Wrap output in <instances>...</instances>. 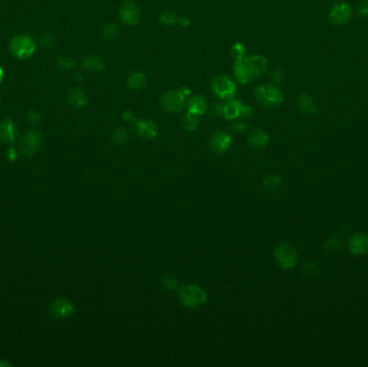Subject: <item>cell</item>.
<instances>
[{"label":"cell","mask_w":368,"mask_h":367,"mask_svg":"<svg viewBox=\"0 0 368 367\" xmlns=\"http://www.w3.org/2000/svg\"><path fill=\"white\" fill-rule=\"evenodd\" d=\"M268 68L267 58L263 55L245 56L235 61L234 76L241 84H248L260 78Z\"/></svg>","instance_id":"1"},{"label":"cell","mask_w":368,"mask_h":367,"mask_svg":"<svg viewBox=\"0 0 368 367\" xmlns=\"http://www.w3.org/2000/svg\"><path fill=\"white\" fill-rule=\"evenodd\" d=\"M255 98L259 104L267 109H274L283 102V93L272 84H264L255 90Z\"/></svg>","instance_id":"2"},{"label":"cell","mask_w":368,"mask_h":367,"mask_svg":"<svg viewBox=\"0 0 368 367\" xmlns=\"http://www.w3.org/2000/svg\"><path fill=\"white\" fill-rule=\"evenodd\" d=\"M179 300L183 306L197 308L207 302V293L200 285L188 284L179 290Z\"/></svg>","instance_id":"3"},{"label":"cell","mask_w":368,"mask_h":367,"mask_svg":"<svg viewBox=\"0 0 368 367\" xmlns=\"http://www.w3.org/2000/svg\"><path fill=\"white\" fill-rule=\"evenodd\" d=\"M37 50L35 40L27 35H18L10 41V51L13 56L25 61L31 58Z\"/></svg>","instance_id":"4"},{"label":"cell","mask_w":368,"mask_h":367,"mask_svg":"<svg viewBox=\"0 0 368 367\" xmlns=\"http://www.w3.org/2000/svg\"><path fill=\"white\" fill-rule=\"evenodd\" d=\"M275 260L279 266L284 269L293 268L297 263V251L292 245L286 244V242H281L276 246L275 251Z\"/></svg>","instance_id":"5"},{"label":"cell","mask_w":368,"mask_h":367,"mask_svg":"<svg viewBox=\"0 0 368 367\" xmlns=\"http://www.w3.org/2000/svg\"><path fill=\"white\" fill-rule=\"evenodd\" d=\"M211 89L217 96L222 99H233L237 93L236 82L230 77L221 75L213 78L211 81Z\"/></svg>","instance_id":"6"},{"label":"cell","mask_w":368,"mask_h":367,"mask_svg":"<svg viewBox=\"0 0 368 367\" xmlns=\"http://www.w3.org/2000/svg\"><path fill=\"white\" fill-rule=\"evenodd\" d=\"M187 104V97L180 90L165 92L160 97V105L167 112L178 113L184 109Z\"/></svg>","instance_id":"7"},{"label":"cell","mask_w":368,"mask_h":367,"mask_svg":"<svg viewBox=\"0 0 368 367\" xmlns=\"http://www.w3.org/2000/svg\"><path fill=\"white\" fill-rule=\"evenodd\" d=\"M141 12L139 7L131 0H126L121 6L119 17L125 25H136L140 20Z\"/></svg>","instance_id":"8"},{"label":"cell","mask_w":368,"mask_h":367,"mask_svg":"<svg viewBox=\"0 0 368 367\" xmlns=\"http://www.w3.org/2000/svg\"><path fill=\"white\" fill-rule=\"evenodd\" d=\"M42 143V137L38 131H29L22 139L20 149L23 155L32 156L39 150Z\"/></svg>","instance_id":"9"},{"label":"cell","mask_w":368,"mask_h":367,"mask_svg":"<svg viewBox=\"0 0 368 367\" xmlns=\"http://www.w3.org/2000/svg\"><path fill=\"white\" fill-rule=\"evenodd\" d=\"M352 8L348 4H338L329 12V19L335 25H343L351 20Z\"/></svg>","instance_id":"10"},{"label":"cell","mask_w":368,"mask_h":367,"mask_svg":"<svg viewBox=\"0 0 368 367\" xmlns=\"http://www.w3.org/2000/svg\"><path fill=\"white\" fill-rule=\"evenodd\" d=\"M50 310L52 312L53 317L57 319L68 318L75 312V306L70 302V300L66 298H57L51 304Z\"/></svg>","instance_id":"11"},{"label":"cell","mask_w":368,"mask_h":367,"mask_svg":"<svg viewBox=\"0 0 368 367\" xmlns=\"http://www.w3.org/2000/svg\"><path fill=\"white\" fill-rule=\"evenodd\" d=\"M232 145V136L223 130L216 131L210 138L211 149L217 153H225Z\"/></svg>","instance_id":"12"},{"label":"cell","mask_w":368,"mask_h":367,"mask_svg":"<svg viewBox=\"0 0 368 367\" xmlns=\"http://www.w3.org/2000/svg\"><path fill=\"white\" fill-rule=\"evenodd\" d=\"M136 131L140 138L145 139V140H150V139H153L157 136L158 127L154 121L150 119H142L136 122Z\"/></svg>","instance_id":"13"},{"label":"cell","mask_w":368,"mask_h":367,"mask_svg":"<svg viewBox=\"0 0 368 367\" xmlns=\"http://www.w3.org/2000/svg\"><path fill=\"white\" fill-rule=\"evenodd\" d=\"M187 108L188 112L201 116L207 112L208 102L207 99L202 96V95H194V96H191L188 99Z\"/></svg>","instance_id":"14"},{"label":"cell","mask_w":368,"mask_h":367,"mask_svg":"<svg viewBox=\"0 0 368 367\" xmlns=\"http://www.w3.org/2000/svg\"><path fill=\"white\" fill-rule=\"evenodd\" d=\"M350 251L355 255H364L368 253V235L356 234L349 241Z\"/></svg>","instance_id":"15"},{"label":"cell","mask_w":368,"mask_h":367,"mask_svg":"<svg viewBox=\"0 0 368 367\" xmlns=\"http://www.w3.org/2000/svg\"><path fill=\"white\" fill-rule=\"evenodd\" d=\"M18 134L16 124L11 120H4L0 123V140L5 143H13Z\"/></svg>","instance_id":"16"},{"label":"cell","mask_w":368,"mask_h":367,"mask_svg":"<svg viewBox=\"0 0 368 367\" xmlns=\"http://www.w3.org/2000/svg\"><path fill=\"white\" fill-rule=\"evenodd\" d=\"M247 141H248L249 145L252 146V148L263 149V148H265V146L268 145V143L270 141V137L265 130L255 129L248 136Z\"/></svg>","instance_id":"17"},{"label":"cell","mask_w":368,"mask_h":367,"mask_svg":"<svg viewBox=\"0 0 368 367\" xmlns=\"http://www.w3.org/2000/svg\"><path fill=\"white\" fill-rule=\"evenodd\" d=\"M158 21L165 26H173L180 24L182 27H188L190 25V20L187 18H181L176 13L170 11H164L159 14Z\"/></svg>","instance_id":"18"},{"label":"cell","mask_w":368,"mask_h":367,"mask_svg":"<svg viewBox=\"0 0 368 367\" xmlns=\"http://www.w3.org/2000/svg\"><path fill=\"white\" fill-rule=\"evenodd\" d=\"M244 104L238 99H230L223 107V114L226 120H236L240 117Z\"/></svg>","instance_id":"19"},{"label":"cell","mask_w":368,"mask_h":367,"mask_svg":"<svg viewBox=\"0 0 368 367\" xmlns=\"http://www.w3.org/2000/svg\"><path fill=\"white\" fill-rule=\"evenodd\" d=\"M146 83H148V78L143 72L140 71L130 73L126 80L128 89L131 91H141L146 86Z\"/></svg>","instance_id":"20"},{"label":"cell","mask_w":368,"mask_h":367,"mask_svg":"<svg viewBox=\"0 0 368 367\" xmlns=\"http://www.w3.org/2000/svg\"><path fill=\"white\" fill-rule=\"evenodd\" d=\"M67 98L72 106L77 108H82L87 105L88 98L86 93L79 87H71L67 92Z\"/></svg>","instance_id":"21"},{"label":"cell","mask_w":368,"mask_h":367,"mask_svg":"<svg viewBox=\"0 0 368 367\" xmlns=\"http://www.w3.org/2000/svg\"><path fill=\"white\" fill-rule=\"evenodd\" d=\"M297 105L300 111L305 114H313L316 111V105L314 100L307 94L299 95Z\"/></svg>","instance_id":"22"},{"label":"cell","mask_w":368,"mask_h":367,"mask_svg":"<svg viewBox=\"0 0 368 367\" xmlns=\"http://www.w3.org/2000/svg\"><path fill=\"white\" fill-rule=\"evenodd\" d=\"M105 62L97 56H86L82 60V67L86 70L99 72L105 69Z\"/></svg>","instance_id":"23"},{"label":"cell","mask_w":368,"mask_h":367,"mask_svg":"<svg viewBox=\"0 0 368 367\" xmlns=\"http://www.w3.org/2000/svg\"><path fill=\"white\" fill-rule=\"evenodd\" d=\"M182 127L188 131H194L200 124V116L195 115L191 112H187V114L182 117Z\"/></svg>","instance_id":"24"},{"label":"cell","mask_w":368,"mask_h":367,"mask_svg":"<svg viewBox=\"0 0 368 367\" xmlns=\"http://www.w3.org/2000/svg\"><path fill=\"white\" fill-rule=\"evenodd\" d=\"M128 138H129L128 130L124 127H120L114 131V134L112 136V141L116 145H121L126 142L128 140Z\"/></svg>","instance_id":"25"},{"label":"cell","mask_w":368,"mask_h":367,"mask_svg":"<svg viewBox=\"0 0 368 367\" xmlns=\"http://www.w3.org/2000/svg\"><path fill=\"white\" fill-rule=\"evenodd\" d=\"M117 34H119V28H117V26L113 23H109V24L105 25L104 28H102V31H101L102 38L107 39V40L114 39L115 37L117 36Z\"/></svg>","instance_id":"26"},{"label":"cell","mask_w":368,"mask_h":367,"mask_svg":"<svg viewBox=\"0 0 368 367\" xmlns=\"http://www.w3.org/2000/svg\"><path fill=\"white\" fill-rule=\"evenodd\" d=\"M264 186L269 190H277L281 186V178L277 174H269L263 180Z\"/></svg>","instance_id":"27"},{"label":"cell","mask_w":368,"mask_h":367,"mask_svg":"<svg viewBox=\"0 0 368 367\" xmlns=\"http://www.w3.org/2000/svg\"><path fill=\"white\" fill-rule=\"evenodd\" d=\"M247 53V49L245 45H242L240 42L234 43L232 49H231V55L235 61H239L241 58H244Z\"/></svg>","instance_id":"28"},{"label":"cell","mask_w":368,"mask_h":367,"mask_svg":"<svg viewBox=\"0 0 368 367\" xmlns=\"http://www.w3.org/2000/svg\"><path fill=\"white\" fill-rule=\"evenodd\" d=\"M57 62H58V65H60L61 67L65 68V69H71V68L75 67V64H76L75 61H73L71 57H68V56L58 57Z\"/></svg>","instance_id":"29"},{"label":"cell","mask_w":368,"mask_h":367,"mask_svg":"<svg viewBox=\"0 0 368 367\" xmlns=\"http://www.w3.org/2000/svg\"><path fill=\"white\" fill-rule=\"evenodd\" d=\"M324 247H325V249H327V250H336V249H338L340 247V240L338 239L337 237H335V236L328 237L325 241Z\"/></svg>","instance_id":"30"},{"label":"cell","mask_w":368,"mask_h":367,"mask_svg":"<svg viewBox=\"0 0 368 367\" xmlns=\"http://www.w3.org/2000/svg\"><path fill=\"white\" fill-rule=\"evenodd\" d=\"M161 283H163V287L168 290V291H172L176 288V285H178V281H176V279L174 278H171V277H165L163 278V280H161Z\"/></svg>","instance_id":"31"},{"label":"cell","mask_w":368,"mask_h":367,"mask_svg":"<svg viewBox=\"0 0 368 367\" xmlns=\"http://www.w3.org/2000/svg\"><path fill=\"white\" fill-rule=\"evenodd\" d=\"M27 120L29 121V123L37 124V123L40 122L41 115L38 111H36V110L32 109V110H29L28 113H27Z\"/></svg>","instance_id":"32"},{"label":"cell","mask_w":368,"mask_h":367,"mask_svg":"<svg viewBox=\"0 0 368 367\" xmlns=\"http://www.w3.org/2000/svg\"><path fill=\"white\" fill-rule=\"evenodd\" d=\"M41 42L43 43V46L47 47V48H53L55 46V39L53 38L52 35H44V36H42Z\"/></svg>","instance_id":"33"},{"label":"cell","mask_w":368,"mask_h":367,"mask_svg":"<svg viewBox=\"0 0 368 367\" xmlns=\"http://www.w3.org/2000/svg\"><path fill=\"white\" fill-rule=\"evenodd\" d=\"M304 270L307 274H318L319 268L315 265V264L309 262V263H306L304 265Z\"/></svg>","instance_id":"34"},{"label":"cell","mask_w":368,"mask_h":367,"mask_svg":"<svg viewBox=\"0 0 368 367\" xmlns=\"http://www.w3.org/2000/svg\"><path fill=\"white\" fill-rule=\"evenodd\" d=\"M253 115V109L250 106H245L241 110V114L240 117H244V119H250Z\"/></svg>","instance_id":"35"},{"label":"cell","mask_w":368,"mask_h":367,"mask_svg":"<svg viewBox=\"0 0 368 367\" xmlns=\"http://www.w3.org/2000/svg\"><path fill=\"white\" fill-rule=\"evenodd\" d=\"M122 116H123V120L127 123H132L136 121V116L134 112H131V111H125Z\"/></svg>","instance_id":"36"},{"label":"cell","mask_w":368,"mask_h":367,"mask_svg":"<svg viewBox=\"0 0 368 367\" xmlns=\"http://www.w3.org/2000/svg\"><path fill=\"white\" fill-rule=\"evenodd\" d=\"M247 125H246V124L245 123H236V124H234V125L232 126V129L234 130V131H236V133H244V131H246L247 130Z\"/></svg>","instance_id":"37"},{"label":"cell","mask_w":368,"mask_h":367,"mask_svg":"<svg viewBox=\"0 0 368 367\" xmlns=\"http://www.w3.org/2000/svg\"><path fill=\"white\" fill-rule=\"evenodd\" d=\"M7 157H8L10 160H16L18 158V153L17 150L14 148H9L7 150Z\"/></svg>","instance_id":"38"},{"label":"cell","mask_w":368,"mask_h":367,"mask_svg":"<svg viewBox=\"0 0 368 367\" xmlns=\"http://www.w3.org/2000/svg\"><path fill=\"white\" fill-rule=\"evenodd\" d=\"M271 76H272V78H274V80L276 81V82H279V81H281V79H282V71H281V69H279V68L274 69V71L271 72Z\"/></svg>","instance_id":"39"},{"label":"cell","mask_w":368,"mask_h":367,"mask_svg":"<svg viewBox=\"0 0 368 367\" xmlns=\"http://www.w3.org/2000/svg\"><path fill=\"white\" fill-rule=\"evenodd\" d=\"M358 14L362 17H368V2L364 3L358 10Z\"/></svg>","instance_id":"40"},{"label":"cell","mask_w":368,"mask_h":367,"mask_svg":"<svg viewBox=\"0 0 368 367\" xmlns=\"http://www.w3.org/2000/svg\"><path fill=\"white\" fill-rule=\"evenodd\" d=\"M4 77H5V71H4V68L2 67V65H0V84H2L3 82Z\"/></svg>","instance_id":"41"},{"label":"cell","mask_w":368,"mask_h":367,"mask_svg":"<svg viewBox=\"0 0 368 367\" xmlns=\"http://www.w3.org/2000/svg\"><path fill=\"white\" fill-rule=\"evenodd\" d=\"M0 366H10V364L9 363H4V362H0Z\"/></svg>","instance_id":"42"}]
</instances>
